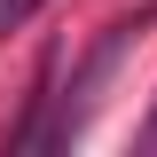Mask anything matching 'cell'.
Wrapping results in <instances>:
<instances>
[{"mask_svg": "<svg viewBox=\"0 0 157 157\" xmlns=\"http://www.w3.org/2000/svg\"><path fill=\"white\" fill-rule=\"evenodd\" d=\"M39 8H47V0H0V39H8V32H24Z\"/></svg>", "mask_w": 157, "mask_h": 157, "instance_id": "cell-1", "label": "cell"}, {"mask_svg": "<svg viewBox=\"0 0 157 157\" xmlns=\"http://www.w3.org/2000/svg\"><path fill=\"white\" fill-rule=\"evenodd\" d=\"M141 149H149V157H157V110H149V126H141Z\"/></svg>", "mask_w": 157, "mask_h": 157, "instance_id": "cell-2", "label": "cell"}]
</instances>
